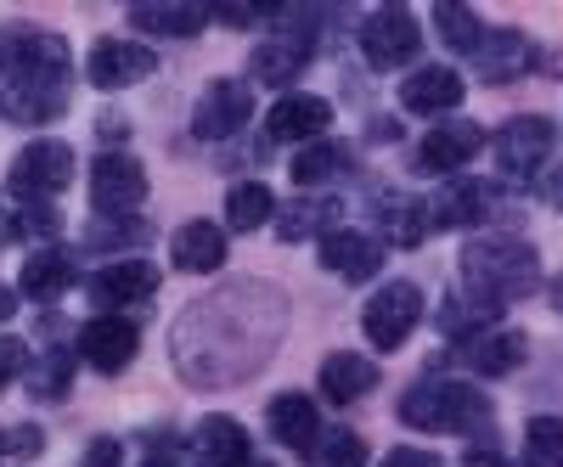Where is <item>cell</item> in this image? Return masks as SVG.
<instances>
[{
    "label": "cell",
    "instance_id": "30bf717a",
    "mask_svg": "<svg viewBox=\"0 0 563 467\" xmlns=\"http://www.w3.org/2000/svg\"><path fill=\"white\" fill-rule=\"evenodd\" d=\"M490 153H496V169H501V180H530V175L541 169V158L552 153V124H547L541 113L507 119V124L496 130Z\"/></svg>",
    "mask_w": 563,
    "mask_h": 467
},
{
    "label": "cell",
    "instance_id": "8992f818",
    "mask_svg": "<svg viewBox=\"0 0 563 467\" xmlns=\"http://www.w3.org/2000/svg\"><path fill=\"white\" fill-rule=\"evenodd\" d=\"M12 192L23 203H45V198H57L63 186L74 180V153L63 142H29L18 158H12Z\"/></svg>",
    "mask_w": 563,
    "mask_h": 467
},
{
    "label": "cell",
    "instance_id": "5b68a950",
    "mask_svg": "<svg viewBox=\"0 0 563 467\" xmlns=\"http://www.w3.org/2000/svg\"><path fill=\"white\" fill-rule=\"evenodd\" d=\"M417 321H422V288H411V282H384V293H372L366 315H361L372 349H384V355L417 333Z\"/></svg>",
    "mask_w": 563,
    "mask_h": 467
},
{
    "label": "cell",
    "instance_id": "ac0fdd59",
    "mask_svg": "<svg viewBox=\"0 0 563 467\" xmlns=\"http://www.w3.org/2000/svg\"><path fill=\"white\" fill-rule=\"evenodd\" d=\"M169 259H175V270H192V276L220 270L225 265V231L209 220H186L169 237Z\"/></svg>",
    "mask_w": 563,
    "mask_h": 467
},
{
    "label": "cell",
    "instance_id": "83f0119b",
    "mask_svg": "<svg viewBox=\"0 0 563 467\" xmlns=\"http://www.w3.org/2000/svg\"><path fill=\"white\" fill-rule=\"evenodd\" d=\"M276 214V203H271V192L260 180H243V186H231V198H225V225L231 231H254V225H265Z\"/></svg>",
    "mask_w": 563,
    "mask_h": 467
},
{
    "label": "cell",
    "instance_id": "ffe728a7",
    "mask_svg": "<svg viewBox=\"0 0 563 467\" xmlns=\"http://www.w3.org/2000/svg\"><path fill=\"white\" fill-rule=\"evenodd\" d=\"M265 124H271L276 142H321L327 124H333V108H327L321 97H282Z\"/></svg>",
    "mask_w": 563,
    "mask_h": 467
},
{
    "label": "cell",
    "instance_id": "484cf974",
    "mask_svg": "<svg viewBox=\"0 0 563 467\" xmlns=\"http://www.w3.org/2000/svg\"><path fill=\"white\" fill-rule=\"evenodd\" d=\"M23 299H40V304H52L57 293H68V282H74V265H68V254L63 248H40V254H29L23 259Z\"/></svg>",
    "mask_w": 563,
    "mask_h": 467
},
{
    "label": "cell",
    "instance_id": "d590c367",
    "mask_svg": "<svg viewBox=\"0 0 563 467\" xmlns=\"http://www.w3.org/2000/svg\"><path fill=\"white\" fill-rule=\"evenodd\" d=\"M40 445H45V434L29 423V429H12L7 440H0V456H23L29 462V456H40Z\"/></svg>",
    "mask_w": 563,
    "mask_h": 467
},
{
    "label": "cell",
    "instance_id": "7bdbcfd3",
    "mask_svg": "<svg viewBox=\"0 0 563 467\" xmlns=\"http://www.w3.org/2000/svg\"><path fill=\"white\" fill-rule=\"evenodd\" d=\"M249 467H265V462H249Z\"/></svg>",
    "mask_w": 563,
    "mask_h": 467
},
{
    "label": "cell",
    "instance_id": "4316f807",
    "mask_svg": "<svg viewBox=\"0 0 563 467\" xmlns=\"http://www.w3.org/2000/svg\"><path fill=\"white\" fill-rule=\"evenodd\" d=\"M422 209H429V231H440V225H474L485 214V186L456 180V186H445V192H434V203H422Z\"/></svg>",
    "mask_w": 563,
    "mask_h": 467
},
{
    "label": "cell",
    "instance_id": "277c9868",
    "mask_svg": "<svg viewBox=\"0 0 563 467\" xmlns=\"http://www.w3.org/2000/svg\"><path fill=\"white\" fill-rule=\"evenodd\" d=\"M400 423L422 429V434H474L490 423V400L474 383H451V378H429L406 389L400 400Z\"/></svg>",
    "mask_w": 563,
    "mask_h": 467
},
{
    "label": "cell",
    "instance_id": "b9f144b4",
    "mask_svg": "<svg viewBox=\"0 0 563 467\" xmlns=\"http://www.w3.org/2000/svg\"><path fill=\"white\" fill-rule=\"evenodd\" d=\"M12 310H18V293H12V288H0V321H12Z\"/></svg>",
    "mask_w": 563,
    "mask_h": 467
},
{
    "label": "cell",
    "instance_id": "9a60e30c",
    "mask_svg": "<svg viewBox=\"0 0 563 467\" xmlns=\"http://www.w3.org/2000/svg\"><path fill=\"white\" fill-rule=\"evenodd\" d=\"M479 147H485V130H479V124H440V130H429V135L417 142L411 164H417L422 175H451V169H462V164H474Z\"/></svg>",
    "mask_w": 563,
    "mask_h": 467
},
{
    "label": "cell",
    "instance_id": "e575fe53",
    "mask_svg": "<svg viewBox=\"0 0 563 467\" xmlns=\"http://www.w3.org/2000/svg\"><path fill=\"white\" fill-rule=\"evenodd\" d=\"M333 220H339V203H294L288 214H282V243H294V237H310L316 225H327L333 231Z\"/></svg>",
    "mask_w": 563,
    "mask_h": 467
},
{
    "label": "cell",
    "instance_id": "e0dca14e",
    "mask_svg": "<svg viewBox=\"0 0 563 467\" xmlns=\"http://www.w3.org/2000/svg\"><path fill=\"white\" fill-rule=\"evenodd\" d=\"M530 68V40L519 29H485L479 52H474V74L490 79V85H507Z\"/></svg>",
    "mask_w": 563,
    "mask_h": 467
},
{
    "label": "cell",
    "instance_id": "603a6c76",
    "mask_svg": "<svg viewBox=\"0 0 563 467\" xmlns=\"http://www.w3.org/2000/svg\"><path fill=\"white\" fill-rule=\"evenodd\" d=\"M372 389H378V366H372L366 355L339 349V355L321 360V394L333 400V405H350V400H361V394H372Z\"/></svg>",
    "mask_w": 563,
    "mask_h": 467
},
{
    "label": "cell",
    "instance_id": "1f68e13d",
    "mask_svg": "<svg viewBox=\"0 0 563 467\" xmlns=\"http://www.w3.org/2000/svg\"><path fill=\"white\" fill-rule=\"evenodd\" d=\"M434 23H440V34H445L451 52H462V57H474V52H479L485 23H479L474 12H462V7H434Z\"/></svg>",
    "mask_w": 563,
    "mask_h": 467
},
{
    "label": "cell",
    "instance_id": "4fadbf2b",
    "mask_svg": "<svg viewBox=\"0 0 563 467\" xmlns=\"http://www.w3.org/2000/svg\"><path fill=\"white\" fill-rule=\"evenodd\" d=\"M85 74H90V85H97V90H124L135 79L158 74V57L147 52V45H135V40H97V45H90Z\"/></svg>",
    "mask_w": 563,
    "mask_h": 467
},
{
    "label": "cell",
    "instance_id": "3957f363",
    "mask_svg": "<svg viewBox=\"0 0 563 467\" xmlns=\"http://www.w3.org/2000/svg\"><path fill=\"white\" fill-rule=\"evenodd\" d=\"M462 276H467V299H474V310L496 315L501 304L536 293L541 259L519 237H474L462 248Z\"/></svg>",
    "mask_w": 563,
    "mask_h": 467
},
{
    "label": "cell",
    "instance_id": "9c48e42d",
    "mask_svg": "<svg viewBox=\"0 0 563 467\" xmlns=\"http://www.w3.org/2000/svg\"><path fill=\"white\" fill-rule=\"evenodd\" d=\"M141 198H147V169H141L130 153H102L97 164H90V203H97V214L108 220H124L130 209H141Z\"/></svg>",
    "mask_w": 563,
    "mask_h": 467
},
{
    "label": "cell",
    "instance_id": "4dcf8cb0",
    "mask_svg": "<svg viewBox=\"0 0 563 467\" xmlns=\"http://www.w3.org/2000/svg\"><path fill=\"white\" fill-rule=\"evenodd\" d=\"M310 467H366V445L355 429H333L321 434L316 451H310Z\"/></svg>",
    "mask_w": 563,
    "mask_h": 467
},
{
    "label": "cell",
    "instance_id": "d6a6232c",
    "mask_svg": "<svg viewBox=\"0 0 563 467\" xmlns=\"http://www.w3.org/2000/svg\"><path fill=\"white\" fill-rule=\"evenodd\" d=\"M68 383H74V360H68L63 349L40 355V360H34V371H29V389H34L40 400H57V394H68Z\"/></svg>",
    "mask_w": 563,
    "mask_h": 467
},
{
    "label": "cell",
    "instance_id": "836d02e7",
    "mask_svg": "<svg viewBox=\"0 0 563 467\" xmlns=\"http://www.w3.org/2000/svg\"><path fill=\"white\" fill-rule=\"evenodd\" d=\"M130 243H147V225L141 220H97L85 231V248H97V254H108V248H130Z\"/></svg>",
    "mask_w": 563,
    "mask_h": 467
},
{
    "label": "cell",
    "instance_id": "52a82bcc",
    "mask_svg": "<svg viewBox=\"0 0 563 467\" xmlns=\"http://www.w3.org/2000/svg\"><path fill=\"white\" fill-rule=\"evenodd\" d=\"M417 45H422V29H417V18L400 12V7H384V12H372V18L361 23V57L378 68V74L406 68V63L417 57Z\"/></svg>",
    "mask_w": 563,
    "mask_h": 467
},
{
    "label": "cell",
    "instance_id": "7a4b0ae2",
    "mask_svg": "<svg viewBox=\"0 0 563 467\" xmlns=\"http://www.w3.org/2000/svg\"><path fill=\"white\" fill-rule=\"evenodd\" d=\"M68 40L34 23L0 29V119L12 124H45L68 108Z\"/></svg>",
    "mask_w": 563,
    "mask_h": 467
},
{
    "label": "cell",
    "instance_id": "f546056e",
    "mask_svg": "<svg viewBox=\"0 0 563 467\" xmlns=\"http://www.w3.org/2000/svg\"><path fill=\"white\" fill-rule=\"evenodd\" d=\"M525 467H563V416H536L525 429Z\"/></svg>",
    "mask_w": 563,
    "mask_h": 467
},
{
    "label": "cell",
    "instance_id": "7402d4cb",
    "mask_svg": "<svg viewBox=\"0 0 563 467\" xmlns=\"http://www.w3.org/2000/svg\"><path fill=\"white\" fill-rule=\"evenodd\" d=\"M271 440L276 445H288V451H316V440H321V423H316V405H310V394H276L271 400Z\"/></svg>",
    "mask_w": 563,
    "mask_h": 467
},
{
    "label": "cell",
    "instance_id": "7c38bea8",
    "mask_svg": "<svg viewBox=\"0 0 563 467\" xmlns=\"http://www.w3.org/2000/svg\"><path fill=\"white\" fill-rule=\"evenodd\" d=\"M254 113V90L243 79H214L203 97H198V113H192V130L203 142H225V135H238Z\"/></svg>",
    "mask_w": 563,
    "mask_h": 467
},
{
    "label": "cell",
    "instance_id": "ba28073f",
    "mask_svg": "<svg viewBox=\"0 0 563 467\" xmlns=\"http://www.w3.org/2000/svg\"><path fill=\"white\" fill-rule=\"evenodd\" d=\"M316 254H321V270L344 276V282H372V276L384 270V259H389V243H384V237H372V231L333 225V231H321Z\"/></svg>",
    "mask_w": 563,
    "mask_h": 467
},
{
    "label": "cell",
    "instance_id": "44dd1931",
    "mask_svg": "<svg viewBox=\"0 0 563 467\" xmlns=\"http://www.w3.org/2000/svg\"><path fill=\"white\" fill-rule=\"evenodd\" d=\"M305 63H310V34H276V40H265L260 52H254V63H249V74L260 79V85H294L299 74H305Z\"/></svg>",
    "mask_w": 563,
    "mask_h": 467
},
{
    "label": "cell",
    "instance_id": "8fae6325",
    "mask_svg": "<svg viewBox=\"0 0 563 467\" xmlns=\"http://www.w3.org/2000/svg\"><path fill=\"white\" fill-rule=\"evenodd\" d=\"M158 293V265H147V259H113L108 270H97L90 276V304H97L102 315L113 310H130V304H147Z\"/></svg>",
    "mask_w": 563,
    "mask_h": 467
},
{
    "label": "cell",
    "instance_id": "ab89813d",
    "mask_svg": "<svg viewBox=\"0 0 563 467\" xmlns=\"http://www.w3.org/2000/svg\"><path fill=\"white\" fill-rule=\"evenodd\" d=\"M462 467H507V456H501L496 445H479V451H467V456H462Z\"/></svg>",
    "mask_w": 563,
    "mask_h": 467
},
{
    "label": "cell",
    "instance_id": "5bb4252c",
    "mask_svg": "<svg viewBox=\"0 0 563 467\" xmlns=\"http://www.w3.org/2000/svg\"><path fill=\"white\" fill-rule=\"evenodd\" d=\"M135 349H141V333L124 315H97V321H85V333H79V355L97 371H108V378H119L135 360Z\"/></svg>",
    "mask_w": 563,
    "mask_h": 467
},
{
    "label": "cell",
    "instance_id": "74e56055",
    "mask_svg": "<svg viewBox=\"0 0 563 467\" xmlns=\"http://www.w3.org/2000/svg\"><path fill=\"white\" fill-rule=\"evenodd\" d=\"M85 467H124V445L119 440H97L85 451Z\"/></svg>",
    "mask_w": 563,
    "mask_h": 467
},
{
    "label": "cell",
    "instance_id": "2e32d148",
    "mask_svg": "<svg viewBox=\"0 0 563 467\" xmlns=\"http://www.w3.org/2000/svg\"><path fill=\"white\" fill-rule=\"evenodd\" d=\"M192 456H198V467H249L254 445H249L243 423H231V416H203V429L192 434Z\"/></svg>",
    "mask_w": 563,
    "mask_h": 467
},
{
    "label": "cell",
    "instance_id": "d6986e66",
    "mask_svg": "<svg viewBox=\"0 0 563 467\" xmlns=\"http://www.w3.org/2000/svg\"><path fill=\"white\" fill-rule=\"evenodd\" d=\"M462 102V74L456 68H417L406 85H400V108L406 113H451Z\"/></svg>",
    "mask_w": 563,
    "mask_h": 467
},
{
    "label": "cell",
    "instance_id": "60d3db41",
    "mask_svg": "<svg viewBox=\"0 0 563 467\" xmlns=\"http://www.w3.org/2000/svg\"><path fill=\"white\" fill-rule=\"evenodd\" d=\"M541 198H547L552 209H563V169H552V175L541 180Z\"/></svg>",
    "mask_w": 563,
    "mask_h": 467
},
{
    "label": "cell",
    "instance_id": "d4e9b609",
    "mask_svg": "<svg viewBox=\"0 0 563 467\" xmlns=\"http://www.w3.org/2000/svg\"><path fill=\"white\" fill-rule=\"evenodd\" d=\"M462 355H467V366H474V371L501 378V371H512V366L525 360V338L519 333H501V326H479V333L462 344Z\"/></svg>",
    "mask_w": 563,
    "mask_h": 467
},
{
    "label": "cell",
    "instance_id": "f1b7e54d",
    "mask_svg": "<svg viewBox=\"0 0 563 467\" xmlns=\"http://www.w3.org/2000/svg\"><path fill=\"white\" fill-rule=\"evenodd\" d=\"M344 147L339 142H310L305 153H294V186H321V180H339L344 169Z\"/></svg>",
    "mask_w": 563,
    "mask_h": 467
},
{
    "label": "cell",
    "instance_id": "ee69618b",
    "mask_svg": "<svg viewBox=\"0 0 563 467\" xmlns=\"http://www.w3.org/2000/svg\"><path fill=\"white\" fill-rule=\"evenodd\" d=\"M0 440H7V434H0Z\"/></svg>",
    "mask_w": 563,
    "mask_h": 467
},
{
    "label": "cell",
    "instance_id": "f35d334b",
    "mask_svg": "<svg viewBox=\"0 0 563 467\" xmlns=\"http://www.w3.org/2000/svg\"><path fill=\"white\" fill-rule=\"evenodd\" d=\"M384 467H440V462H434L429 451H389Z\"/></svg>",
    "mask_w": 563,
    "mask_h": 467
},
{
    "label": "cell",
    "instance_id": "cb8c5ba5",
    "mask_svg": "<svg viewBox=\"0 0 563 467\" xmlns=\"http://www.w3.org/2000/svg\"><path fill=\"white\" fill-rule=\"evenodd\" d=\"M130 23L141 34H158V40H192V34H203L209 12L186 7V0H158V7H130Z\"/></svg>",
    "mask_w": 563,
    "mask_h": 467
},
{
    "label": "cell",
    "instance_id": "8d00e7d4",
    "mask_svg": "<svg viewBox=\"0 0 563 467\" xmlns=\"http://www.w3.org/2000/svg\"><path fill=\"white\" fill-rule=\"evenodd\" d=\"M29 366V349H23V338H0V389H7L18 371Z\"/></svg>",
    "mask_w": 563,
    "mask_h": 467
},
{
    "label": "cell",
    "instance_id": "6da1fadb",
    "mask_svg": "<svg viewBox=\"0 0 563 467\" xmlns=\"http://www.w3.org/2000/svg\"><path fill=\"white\" fill-rule=\"evenodd\" d=\"M288 326V299L265 282L220 288L203 304H192L175 326V366L192 389H231L254 378L282 344Z\"/></svg>",
    "mask_w": 563,
    "mask_h": 467
}]
</instances>
